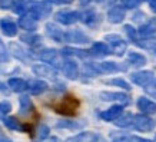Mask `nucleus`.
<instances>
[{
	"label": "nucleus",
	"instance_id": "obj_28",
	"mask_svg": "<svg viewBox=\"0 0 156 142\" xmlns=\"http://www.w3.org/2000/svg\"><path fill=\"white\" fill-rule=\"evenodd\" d=\"M98 72H105V73H113L119 71V66L115 62H102L99 65H96Z\"/></svg>",
	"mask_w": 156,
	"mask_h": 142
},
{
	"label": "nucleus",
	"instance_id": "obj_22",
	"mask_svg": "<svg viewBox=\"0 0 156 142\" xmlns=\"http://www.w3.org/2000/svg\"><path fill=\"white\" fill-rule=\"evenodd\" d=\"M27 89L33 95H40L48 89V83L43 81H37V79L36 81H30L27 82Z\"/></svg>",
	"mask_w": 156,
	"mask_h": 142
},
{
	"label": "nucleus",
	"instance_id": "obj_14",
	"mask_svg": "<svg viewBox=\"0 0 156 142\" xmlns=\"http://www.w3.org/2000/svg\"><path fill=\"white\" fill-rule=\"evenodd\" d=\"M46 33H48L49 38H52L56 42H65V32L57 27L56 24H53V23L46 24Z\"/></svg>",
	"mask_w": 156,
	"mask_h": 142
},
{
	"label": "nucleus",
	"instance_id": "obj_31",
	"mask_svg": "<svg viewBox=\"0 0 156 142\" xmlns=\"http://www.w3.org/2000/svg\"><path fill=\"white\" fill-rule=\"evenodd\" d=\"M105 83H106V85L119 86V88H122V89H125V90H129V89H130V86H129L128 82L123 81V79H120V78H116V79H110V81H105Z\"/></svg>",
	"mask_w": 156,
	"mask_h": 142
},
{
	"label": "nucleus",
	"instance_id": "obj_17",
	"mask_svg": "<svg viewBox=\"0 0 156 142\" xmlns=\"http://www.w3.org/2000/svg\"><path fill=\"white\" fill-rule=\"evenodd\" d=\"M137 106L143 114H156V104L153 100L147 99V98H139L137 100Z\"/></svg>",
	"mask_w": 156,
	"mask_h": 142
},
{
	"label": "nucleus",
	"instance_id": "obj_33",
	"mask_svg": "<svg viewBox=\"0 0 156 142\" xmlns=\"http://www.w3.org/2000/svg\"><path fill=\"white\" fill-rule=\"evenodd\" d=\"M57 128H70V129H77L82 126V123H77L75 121H60L56 123Z\"/></svg>",
	"mask_w": 156,
	"mask_h": 142
},
{
	"label": "nucleus",
	"instance_id": "obj_30",
	"mask_svg": "<svg viewBox=\"0 0 156 142\" xmlns=\"http://www.w3.org/2000/svg\"><path fill=\"white\" fill-rule=\"evenodd\" d=\"M20 39H22L24 43L30 45V46H37V45H40V42H42V38H40L39 35H22Z\"/></svg>",
	"mask_w": 156,
	"mask_h": 142
},
{
	"label": "nucleus",
	"instance_id": "obj_25",
	"mask_svg": "<svg viewBox=\"0 0 156 142\" xmlns=\"http://www.w3.org/2000/svg\"><path fill=\"white\" fill-rule=\"evenodd\" d=\"M62 53H63V56H77L80 59H85L90 55L89 50H82V49H75V47H65Z\"/></svg>",
	"mask_w": 156,
	"mask_h": 142
},
{
	"label": "nucleus",
	"instance_id": "obj_26",
	"mask_svg": "<svg viewBox=\"0 0 156 142\" xmlns=\"http://www.w3.org/2000/svg\"><path fill=\"white\" fill-rule=\"evenodd\" d=\"M128 60L130 62L132 66L140 67L146 63V57L143 56V55H140V53H137V52H130L128 55Z\"/></svg>",
	"mask_w": 156,
	"mask_h": 142
},
{
	"label": "nucleus",
	"instance_id": "obj_27",
	"mask_svg": "<svg viewBox=\"0 0 156 142\" xmlns=\"http://www.w3.org/2000/svg\"><path fill=\"white\" fill-rule=\"evenodd\" d=\"M92 55H95V56H108L109 53H110V49H109L108 45H105V43H93V46H92Z\"/></svg>",
	"mask_w": 156,
	"mask_h": 142
},
{
	"label": "nucleus",
	"instance_id": "obj_23",
	"mask_svg": "<svg viewBox=\"0 0 156 142\" xmlns=\"http://www.w3.org/2000/svg\"><path fill=\"white\" fill-rule=\"evenodd\" d=\"M57 56H59V53H57L56 49H43L39 52V57L43 62H48V63H56Z\"/></svg>",
	"mask_w": 156,
	"mask_h": 142
},
{
	"label": "nucleus",
	"instance_id": "obj_40",
	"mask_svg": "<svg viewBox=\"0 0 156 142\" xmlns=\"http://www.w3.org/2000/svg\"><path fill=\"white\" fill-rule=\"evenodd\" d=\"M13 6V0H0V7L2 9H10Z\"/></svg>",
	"mask_w": 156,
	"mask_h": 142
},
{
	"label": "nucleus",
	"instance_id": "obj_12",
	"mask_svg": "<svg viewBox=\"0 0 156 142\" xmlns=\"http://www.w3.org/2000/svg\"><path fill=\"white\" fill-rule=\"evenodd\" d=\"M20 115L24 118H29L30 115H34V106L29 96H20Z\"/></svg>",
	"mask_w": 156,
	"mask_h": 142
},
{
	"label": "nucleus",
	"instance_id": "obj_36",
	"mask_svg": "<svg viewBox=\"0 0 156 142\" xmlns=\"http://www.w3.org/2000/svg\"><path fill=\"white\" fill-rule=\"evenodd\" d=\"M12 111V105L9 102H0V118L7 115Z\"/></svg>",
	"mask_w": 156,
	"mask_h": 142
},
{
	"label": "nucleus",
	"instance_id": "obj_45",
	"mask_svg": "<svg viewBox=\"0 0 156 142\" xmlns=\"http://www.w3.org/2000/svg\"><path fill=\"white\" fill-rule=\"evenodd\" d=\"M139 142H152V141H149V139H143V138H136Z\"/></svg>",
	"mask_w": 156,
	"mask_h": 142
},
{
	"label": "nucleus",
	"instance_id": "obj_20",
	"mask_svg": "<svg viewBox=\"0 0 156 142\" xmlns=\"http://www.w3.org/2000/svg\"><path fill=\"white\" fill-rule=\"evenodd\" d=\"M98 135L92 132H80L72 138H67L65 142H95Z\"/></svg>",
	"mask_w": 156,
	"mask_h": 142
},
{
	"label": "nucleus",
	"instance_id": "obj_7",
	"mask_svg": "<svg viewBox=\"0 0 156 142\" xmlns=\"http://www.w3.org/2000/svg\"><path fill=\"white\" fill-rule=\"evenodd\" d=\"M33 72L40 78H56L57 71L52 65H48V63H40V65H34L33 66Z\"/></svg>",
	"mask_w": 156,
	"mask_h": 142
},
{
	"label": "nucleus",
	"instance_id": "obj_42",
	"mask_svg": "<svg viewBox=\"0 0 156 142\" xmlns=\"http://www.w3.org/2000/svg\"><path fill=\"white\" fill-rule=\"evenodd\" d=\"M149 3H151V9L156 13V0H149Z\"/></svg>",
	"mask_w": 156,
	"mask_h": 142
},
{
	"label": "nucleus",
	"instance_id": "obj_38",
	"mask_svg": "<svg viewBox=\"0 0 156 142\" xmlns=\"http://www.w3.org/2000/svg\"><path fill=\"white\" fill-rule=\"evenodd\" d=\"M9 60V53L6 50L5 43L0 40V62H7Z\"/></svg>",
	"mask_w": 156,
	"mask_h": 142
},
{
	"label": "nucleus",
	"instance_id": "obj_37",
	"mask_svg": "<svg viewBox=\"0 0 156 142\" xmlns=\"http://www.w3.org/2000/svg\"><path fill=\"white\" fill-rule=\"evenodd\" d=\"M49 126H46V125H40L37 129V137L40 138V139H44V138L49 137Z\"/></svg>",
	"mask_w": 156,
	"mask_h": 142
},
{
	"label": "nucleus",
	"instance_id": "obj_32",
	"mask_svg": "<svg viewBox=\"0 0 156 142\" xmlns=\"http://www.w3.org/2000/svg\"><path fill=\"white\" fill-rule=\"evenodd\" d=\"M12 9H13L14 13L22 14V16H23L24 12L27 10V6H26V3H24V0H17V2H13V6H12Z\"/></svg>",
	"mask_w": 156,
	"mask_h": 142
},
{
	"label": "nucleus",
	"instance_id": "obj_8",
	"mask_svg": "<svg viewBox=\"0 0 156 142\" xmlns=\"http://www.w3.org/2000/svg\"><path fill=\"white\" fill-rule=\"evenodd\" d=\"M100 98L103 100H116L122 106L129 104V96L126 93H120V92H100Z\"/></svg>",
	"mask_w": 156,
	"mask_h": 142
},
{
	"label": "nucleus",
	"instance_id": "obj_5",
	"mask_svg": "<svg viewBox=\"0 0 156 142\" xmlns=\"http://www.w3.org/2000/svg\"><path fill=\"white\" fill-rule=\"evenodd\" d=\"M56 20L62 24H73L76 22L80 20V13L79 12H69V10H65V12H57L56 13Z\"/></svg>",
	"mask_w": 156,
	"mask_h": 142
},
{
	"label": "nucleus",
	"instance_id": "obj_44",
	"mask_svg": "<svg viewBox=\"0 0 156 142\" xmlns=\"http://www.w3.org/2000/svg\"><path fill=\"white\" fill-rule=\"evenodd\" d=\"M57 3H72L73 0H56Z\"/></svg>",
	"mask_w": 156,
	"mask_h": 142
},
{
	"label": "nucleus",
	"instance_id": "obj_35",
	"mask_svg": "<svg viewBox=\"0 0 156 142\" xmlns=\"http://www.w3.org/2000/svg\"><path fill=\"white\" fill-rule=\"evenodd\" d=\"M155 33V29L152 27V24H146V26H143L140 30H139V35L142 36V38H149L152 35Z\"/></svg>",
	"mask_w": 156,
	"mask_h": 142
},
{
	"label": "nucleus",
	"instance_id": "obj_16",
	"mask_svg": "<svg viewBox=\"0 0 156 142\" xmlns=\"http://www.w3.org/2000/svg\"><path fill=\"white\" fill-rule=\"evenodd\" d=\"M3 123H5L6 128L12 129V131H27L29 126L27 125H24L17 118H14V116H7V118L3 119Z\"/></svg>",
	"mask_w": 156,
	"mask_h": 142
},
{
	"label": "nucleus",
	"instance_id": "obj_2",
	"mask_svg": "<svg viewBox=\"0 0 156 142\" xmlns=\"http://www.w3.org/2000/svg\"><path fill=\"white\" fill-rule=\"evenodd\" d=\"M52 13V3L44 0L42 3H34L32 7H30V16L33 19H44L48 17L49 14Z\"/></svg>",
	"mask_w": 156,
	"mask_h": 142
},
{
	"label": "nucleus",
	"instance_id": "obj_19",
	"mask_svg": "<svg viewBox=\"0 0 156 142\" xmlns=\"http://www.w3.org/2000/svg\"><path fill=\"white\" fill-rule=\"evenodd\" d=\"M80 19L87 26H96L99 23V14L96 13L95 10L90 9V10H86L83 14H80Z\"/></svg>",
	"mask_w": 156,
	"mask_h": 142
},
{
	"label": "nucleus",
	"instance_id": "obj_43",
	"mask_svg": "<svg viewBox=\"0 0 156 142\" xmlns=\"http://www.w3.org/2000/svg\"><path fill=\"white\" fill-rule=\"evenodd\" d=\"M0 142H13V141L9 139V138H6V137H0Z\"/></svg>",
	"mask_w": 156,
	"mask_h": 142
},
{
	"label": "nucleus",
	"instance_id": "obj_10",
	"mask_svg": "<svg viewBox=\"0 0 156 142\" xmlns=\"http://www.w3.org/2000/svg\"><path fill=\"white\" fill-rule=\"evenodd\" d=\"M123 112V106L122 105H113L112 108L106 109V111H103L102 114H100V118L103 119V121H116V119L122 115Z\"/></svg>",
	"mask_w": 156,
	"mask_h": 142
},
{
	"label": "nucleus",
	"instance_id": "obj_6",
	"mask_svg": "<svg viewBox=\"0 0 156 142\" xmlns=\"http://www.w3.org/2000/svg\"><path fill=\"white\" fill-rule=\"evenodd\" d=\"M130 79H132L133 83H136L139 86H146L149 85L153 79V73L151 71H142V72H135L130 75Z\"/></svg>",
	"mask_w": 156,
	"mask_h": 142
},
{
	"label": "nucleus",
	"instance_id": "obj_13",
	"mask_svg": "<svg viewBox=\"0 0 156 142\" xmlns=\"http://www.w3.org/2000/svg\"><path fill=\"white\" fill-rule=\"evenodd\" d=\"M125 16H126L125 9H123V7H120V6H115V7H112V9L108 12L109 22H110V23H115V24H118V23H120V22H123Z\"/></svg>",
	"mask_w": 156,
	"mask_h": 142
},
{
	"label": "nucleus",
	"instance_id": "obj_29",
	"mask_svg": "<svg viewBox=\"0 0 156 142\" xmlns=\"http://www.w3.org/2000/svg\"><path fill=\"white\" fill-rule=\"evenodd\" d=\"M133 115L132 114H122L120 116H119L116 121H113L118 126H120V128H125V126H129V125H132L133 123Z\"/></svg>",
	"mask_w": 156,
	"mask_h": 142
},
{
	"label": "nucleus",
	"instance_id": "obj_21",
	"mask_svg": "<svg viewBox=\"0 0 156 142\" xmlns=\"http://www.w3.org/2000/svg\"><path fill=\"white\" fill-rule=\"evenodd\" d=\"M0 29H2V32L6 35V36H9V38H13L17 35V26L16 23H13L12 20H2L0 22Z\"/></svg>",
	"mask_w": 156,
	"mask_h": 142
},
{
	"label": "nucleus",
	"instance_id": "obj_46",
	"mask_svg": "<svg viewBox=\"0 0 156 142\" xmlns=\"http://www.w3.org/2000/svg\"><path fill=\"white\" fill-rule=\"evenodd\" d=\"M0 90H3V85L2 83H0Z\"/></svg>",
	"mask_w": 156,
	"mask_h": 142
},
{
	"label": "nucleus",
	"instance_id": "obj_3",
	"mask_svg": "<svg viewBox=\"0 0 156 142\" xmlns=\"http://www.w3.org/2000/svg\"><path fill=\"white\" fill-rule=\"evenodd\" d=\"M105 39H106V40L109 42V45L112 46V50H110V52H113L115 55L122 56L123 53L126 52V49H128V43L125 42L120 36H118V35H108Z\"/></svg>",
	"mask_w": 156,
	"mask_h": 142
},
{
	"label": "nucleus",
	"instance_id": "obj_15",
	"mask_svg": "<svg viewBox=\"0 0 156 142\" xmlns=\"http://www.w3.org/2000/svg\"><path fill=\"white\" fill-rule=\"evenodd\" d=\"M19 26L27 32H34L37 29V20L33 19L30 14H23L19 19Z\"/></svg>",
	"mask_w": 156,
	"mask_h": 142
},
{
	"label": "nucleus",
	"instance_id": "obj_1",
	"mask_svg": "<svg viewBox=\"0 0 156 142\" xmlns=\"http://www.w3.org/2000/svg\"><path fill=\"white\" fill-rule=\"evenodd\" d=\"M79 106H80L79 99H76L75 96H72V95H67V96H65L63 99L59 100V102L53 106V109L60 115H65V116H73V115H76Z\"/></svg>",
	"mask_w": 156,
	"mask_h": 142
},
{
	"label": "nucleus",
	"instance_id": "obj_41",
	"mask_svg": "<svg viewBox=\"0 0 156 142\" xmlns=\"http://www.w3.org/2000/svg\"><path fill=\"white\" fill-rule=\"evenodd\" d=\"M113 142H135V141L129 137H119V138H115Z\"/></svg>",
	"mask_w": 156,
	"mask_h": 142
},
{
	"label": "nucleus",
	"instance_id": "obj_24",
	"mask_svg": "<svg viewBox=\"0 0 156 142\" xmlns=\"http://www.w3.org/2000/svg\"><path fill=\"white\" fill-rule=\"evenodd\" d=\"M7 85H9V88L13 90V92H24V90L27 89V82L23 81V79H19V78H12V79H9Z\"/></svg>",
	"mask_w": 156,
	"mask_h": 142
},
{
	"label": "nucleus",
	"instance_id": "obj_18",
	"mask_svg": "<svg viewBox=\"0 0 156 142\" xmlns=\"http://www.w3.org/2000/svg\"><path fill=\"white\" fill-rule=\"evenodd\" d=\"M10 50H12V53H13V56L17 57L19 60H22V62H29L30 60V55H29L20 45H17V43H10Z\"/></svg>",
	"mask_w": 156,
	"mask_h": 142
},
{
	"label": "nucleus",
	"instance_id": "obj_9",
	"mask_svg": "<svg viewBox=\"0 0 156 142\" xmlns=\"http://www.w3.org/2000/svg\"><path fill=\"white\" fill-rule=\"evenodd\" d=\"M65 42L72 43H89L90 39L80 30H72V32H65Z\"/></svg>",
	"mask_w": 156,
	"mask_h": 142
},
{
	"label": "nucleus",
	"instance_id": "obj_11",
	"mask_svg": "<svg viewBox=\"0 0 156 142\" xmlns=\"http://www.w3.org/2000/svg\"><path fill=\"white\" fill-rule=\"evenodd\" d=\"M62 69H63V73L66 75L67 79H72L75 81L79 76V67H77V63L73 60H66L63 65H62Z\"/></svg>",
	"mask_w": 156,
	"mask_h": 142
},
{
	"label": "nucleus",
	"instance_id": "obj_4",
	"mask_svg": "<svg viewBox=\"0 0 156 142\" xmlns=\"http://www.w3.org/2000/svg\"><path fill=\"white\" fill-rule=\"evenodd\" d=\"M133 125L140 132H151L153 129V126H155L153 121L149 116H146V115H136V116H133Z\"/></svg>",
	"mask_w": 156,
	"mask_h": 142
},
{
	"label": "nucleus",
	"instance_id": "obj_39",
	"mask_svg": "<svg viewBox=\"0 0 156 142\" xmlns=\"http://www.w3.org/2000/svg\"><path fill=\"white\" fill-rule=\"evenodd\" d=\"M140 2H142V0H122L123 6H126V7H129V9L137 7V6L140 5Z\"/></svg>",
	"mask_w": 156,
	"mask_h": 142
},
{
	"label": "nucleus",
	"instance_id": "obj_34",
	"mask_svg": "<svg viewBox=\"0 0 156 142\" xmlns=\"http://www.w3.org/2000/svg\"><path fill=\"white\" fill-rule=\"evenodd\" d=\"M125 32H126V33H128V36H129V39H132L133 42L135 43H137V40H139V36H137V32H136V29L135 27H132V26H130V24H126V26H125Z\"/></svg>",
	"mask_w": 156,
	"mask_h": 142
}]
</instances>
